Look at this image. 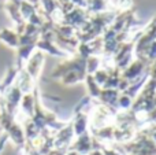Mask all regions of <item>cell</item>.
I'll list each match as a JSON object with an SVG mask.
<instances>
[{
    "instance_id": "1",
    "label": "cell",
    "mask_w": 156,
    "mask_h": 155,
    "mask_svg": "<svg viewBox=\"0 0 156 155\" xmlns=\"http://www.w3.org/2000/svg\"><path fill=\"white\" fill-rule=\"evenodd\" d=\"M149 67H148V62L140 58H134L123 70L121 71V77L127 81L129 84L137 81L138 78H141L143 76H145L148 73Z\"/></svg>"
},
{
    "instance_id": "2",
    "label": "cell",
    "mask_w": 156,
    "mask_h": 155,
    "mask_svg": "<svg viewBox=\"0 0 156 155\" xmlns=\"http://www.w3.org/2000/svg\"><path fill=\"white\" fill-rule=\"evenodd\" d=\"M71 70H86L85 69V59L82 56H80L78 54H74L73 56H69L63 60L62 63L56 66L52 71V77L59 80L60 77H63L65 74H67Z\"/></svg>"
},
{
    "instance_id": "3",
    "label": "cell",
    "mask_w": 156,
    "mask_h": 155,
    "mask_svg": "<svg viewBox=\"0 0 156 155\" xmlns=\"http://www.w3.org/2000/svg\"><path fill=\"white\" fill-rule=\"evenodd\" d=\"M43 65H44V54L40 51H36L34 54H32L26 62V70L25 71L32 77V80L36 84H37V81H38V77H40Z\"/></svg>"
},
{
    "instance_id": "4",
    "label": "cell",
    "mask_w": 156,
    "mask_h": 155,
    "mask_svg": "<svg viewBox=\"0 0 156 155\" xmlns=\"http://www.w3.org/2000/svg\"><path fill=\"white\" fill-rule=\"evenodd\" d=\"M85 10L88 11L90 15L112 10V8H111V0H86Z\"/></svg>"
},
{
    "instance_id": "5",
    "label": "cell",
    "mask_w": 156,
    "mask_h": 155,
    "mask_svg": "<svg viewBox=\"0 0 156 155\" xmlns=\"http://www.w3.org/2000/svg\"><path fill=\"white\" fill-rule=\"evenodd\" d=\"M86 77V70H71L63 77H60L59 81L63 85H76L80 82H83Z\"/></svg>"
},
{
    "instance_id": "6",
    "label": "cell",
    "mask_w": 156,
    "mask_h": 155,
    "mask_svg": "<svg viewBox=\"0 0 156 155\" xmlns=\"http://www.w3.org/2000/svg\"><path fill=\"white\" fill-rule=\"evenodd\" d=\"M83 82L86 84V88H88L89 98H90V99H99L100 92H101L103 88L96 82V80L93 78V76H92V74H86Z\"/></svg>"
},
{
    "instance_id": "7",
    "label": "cell",
    "mask_w": 156,
    "mask_h": 155,
    "mask_svg": "<svg viewBox=\"0 0 156 155\" xmlns=\"http://www.w3.org/2000/svg\"><path fill=\"white\" fill-rule=\"evenodd\" d=\"M100 67H103V59L100 55H90L85 59L86 74H94Z\"/></svg>"
},
{
    "instance_id": "8",
    "label": "cell",
    "mask_w": 156,
    "mask_h": 155,
    "mask_svg": "<svg viewBox=\"0 0 156 155\" xmlns=\"http://www.w3.org/2000/svg\"><path fill=\"white\" fill-rule=\"evenodd\" d=\"M144 59L148 63H152L156 60V38L148 45V48H147V51H145V55H144Z\"/></svg>"
},
{
    "instance_id": "9",
    "label": "cell",
    "mask_w": 156,
    "mask_h": 155,
    "mask_svg": "<svg viewBox=\"0 0 156 155\" xmlns=\"http://www.w3.org/2000/svg\"><path fill=\"white\" fill-rule=\"evenodd\" d=\"M116 11H129L133 10V2L132 0H118L115 4Z\"/></svg>"
},
{
    "instance_id": "10",
    "label": "cell",
    "mask_w": 156,
    "mask_h": 155,
    "mask_svg": "<svg viewBox=\"0 0 156 155\" xmlns=\"http://www.w3.org/2000/svg\"><path fill=\"white\" fill-rule=\"evenodd\" d=\"M71 4L74 5V7H80V8H85L86 5V0H70Z\"/></svg>"
},
{
    "instance_id": "11",
    "label": "cell",
    "mask_w": 156,
    "mask_h": 155,
    "mask_svg": "<svg viewBox=\"0 0 156 155\" xmlns=\"http://www.w3.org/2000/svg\"><path fill=\"white\" fill-rule=\"evenodd\" d=\"M88 155H103V153L100 150H97V148H94V150H92Z\"/></svg>"
}]
</instances>
